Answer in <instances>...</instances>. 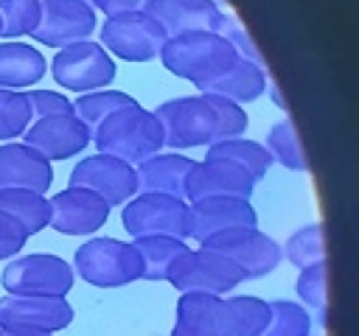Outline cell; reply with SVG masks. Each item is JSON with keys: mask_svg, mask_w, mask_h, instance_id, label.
<instances>
[{"mask_svg": "<svg viewBox=\"0 0 359 336\" xmlns=\"http://www.w3.org/2000/svg\"><path fill=\"white\" fill-rule=\"evenodd\" d=\"M93 143L98 154H109L129 165H137L163 148V129L154 112L143 109L140 104H132L112 112L93 132Z\"/></svg>", "mask_w": 359, "mask_h": 336, "instance_id": "cell-1", "label": "cell"}, {"mask_svg": "<svg viewBox=\"0 0 359 336\" xmlns=\"http://www.w3.org/2000/svg\"><path fill=\"white\" fill-rule=\"evenodd\" d=\"M157 56L171 76H180L194 87H202L205 81H210L213 76H219L236 62L233 48L216 31L168 36Z\"/></svg>", "mask_w": 359, "mask_h": 336, "instance_id": "cell-2", "label": "cell"}, {"mask_svg": "<svg viewBox=\"0 0 359 336\" xmlns=\"http://www.w3.org/2000/svg\"><path fill=\"white\" fill-rule=\"evenodd\" d=\"M73 274H79L84 283L98 286V288H118L140 280V258L132 241L109 238V235H95L87 238L76 255H73Z\"/></svg>", "mask_w": 359, "mask_h": 336, "instance_id": "cell-3", "label": "cell"}, {"mask_svg": "<svg viewBox=\"0 0 359 336\" xmlns=\"http://www.w3.org/2000/svg\"><path fill=\"white\" fill-rule=\"evenodd\" d=\"M160 129H163V146L174 151L210 146L216 140V112L208 104V95H182L163 101L157 109H151Z\"/></svg>", "mask_w": 359, "mask_h": 336, "instance_id": "cell-4", "label": "cell"}, {"mask_svg": "<svg viewBox=\"0 0 359 336\" xmlns=\"http://www.w3.org/2000/svg\"><path fill=\"white\" fill-rule=\"evenodd\" d=\"M199 246L227 258L241 272L244 280L266 277L283 260L280 244L272 235L261 232L258 227H233V230H224V232L205 238Z\"/></svg>", "mask_w": 359, "mask_h": 336, "instance_id": "cell-5", "label": "cell"}, {"mask_svg": "<svg viewBox=\"0 0 359 336\" xmlns=\"http://www.w3.org/2000/svg\"><path fill=\"white\" fill-rule=\"evenodd\" d=\"M48 70L59 87L73 90L79 95L93 90H107L118 73L112 56L93 39L59 48L56 56L48 62Z\"/></svg>", "mask_w": 359, "mask_h": 336, "instance_id": "cell-6", "label": "cell"}, {"mask_svg": "<svg viewBox=\"0 0 359 336\" xmlns=\"http://www.w3.org/2000/svg\"><path fill=\"white\" fill-rule=\"evenodd\" d=\"M3 288L8 294H42V297H67L73 288V266L50 252L14 255L3 269Z\"/></svg>", "mask_w": 359, "mask_h": 336, "instance_id": "cell-7", "label": "cell"}, {"mask_svg": "<svg viewBox=\"0 0 359 336\" xmlns=\"http://www.w3.org/2000/svg\"><path fill=\"white\" fill-rule=\"evenodd\" d=\"M165 31L146 11L109 14L101 22V48L123 62H151L165 45Z\"/></svg>", "mask_w": 359, "mask_h": 336, "instance_id": "cell-8", "label": "cell"}, {"mask_svg": "<svg viewBox=\"0 0 359 336\" xmlns=\"http://www.w3.org/2000/svg\"><path fill=\"white\" fill-rule=\"evenodd\" d=\"M126 235L146 238V235H171L188 238V202L163 196V193H135L121 213Z\"/></svg>", "mask_w": 359, "mask_h": 336, "instance_id": "cell-9", "label": "cell"}, {"mask_svg": "<svg viewBox=\"0 0 359 336\" xmlns=\"http://www.w3.org/2000/svg\"><path fill=\"white\" fill-rule=\"evenodd\" d=\"M73 322L67 297L6 294L0 297V328L20 333H59Z\"/></svg>", "mask_w": 359, "mask_h": 336, "instance_id": "cell-10", "label": "cell"}, {"mask_svg": "<svg viewBox=\"0 0 359 336\" xmlns=\"http://www.w3.org/2000/svg\"><path fill=\"white\" fill-rule=\"evenodd\" d=\"M98 28V11L79 0H39V22L34 28V42L48 48H65L73 42L93 39Z\"/></svg>", "mask_w": 359, "mask_h": 336, "instance_id": "cell-11", "label": "cell"}, {"mask_svg": "<svg viewBox=\"0 0 359 336\" xmlns=\"http://www.w3.org/2000/svg\"><path fill=\"white\" fill-rule=\"evenodd\" d=\"M73 188H84L95 196H101L109 207L115 204H126L135 193H137V179H135V165L109 157V154H90L81 157L73 171H70V182Z\"/></svg>", "mask_w": 359, "mask_h": 336, "instance_id": "cell-12", "label": "cell"}, {"mask_svg": "<svg viewBox=\"0 0 359 336\" xmlns=\"http://www.w3.org/2000/svg\"><path fill=\"white\" fill-rule=\"evenodd\" d=\"M241 272L210 249H188L171 269L168 283L177 291H202V294H227L241 283Z\"/></svg>", "mask_w": 359, "mask_h": 336, "instance_id": "cell-13", "label": "cell"}, {"mask_svg": "<svg viewBox=\"0 0 359 336\" xmlns=\"http://www.w3.org/2000/svg\"><path fill=\"white\" fill-rule=\"evenodd\" d=\"M109 210L101 196L67 185L48 199V227L62 235H93L107 224Z\"/></svg>", "mask_w": 359, "mask_h": 336, "instance_id": "cell-14", "label": "cell"}, {"mask_svg": "<svg viewBox=\"0 0 359 336\" xmlns=\"http://www.w3.org/2000/svg\"><path fill=\"white\" fill-rule=\"evenodd\" d=\"M93 134L90 129L70 112V115H53V118H39L31 120V126L22 134V143L42 154L48 162L53 160H67L81 154L90 146Z\"/></svg>", "mask_w": 359, "mask_h": 336, "instance_id": "cell-15", "label": "cell"}, {"mask_svg": "<svg viewBox=\"0 0 359 336\" xmlns=\"http://www.w3.org/2000/svg\"><path fill=\"white\" fill-rule=\"evenodd\" d=\"M233 227H258V213L250 199L208 196L188 202V238H194L196 244Z\"/></svg>", "mask_w": 359, "mask_h": 336, "instance_id": "cell-16", "label": "cell"}, {"mask_svg": "<svg viewBox=\"0 0 359 336\" xmlns=\"http://www.w3.org/2000/svg\"><path fill=\"white\" fill-rule=\"evenodd\" d=\"M252 176L227 162V160H202L194 162L188 182H185V202L194 199H208V196H236V199H250L252 196Z\"/></svg>", "mask_w": 359, "mask_h": 336, "instance_id": "cell-17", "label": "cell"}, {"mask_svg": "<svg viewBox=\"0 0 359 336\" xmlns=\"http://www.w3.org/2000/svg\"><path fill=\"white\" fill-rule=\"evenodd\" d=\"M146 14L165 31V36L216 31L222 22V6L213 0H151Z\"/></svg>", "mask_w": 359, "mask_h": 336, "instance_id": "cell-18", "label": "cell"}, {"mask_svg": "<svg viewBox=\"0 0 359 336\" xmlns=\"http://www.w3.org/2000/svg\"><path fill=\"white\" fill-rule=\"evenodd\" d=\"M196 160L180 151H157L135 165L137 193H163L185 202V182Z\"/></svg>", "mask_w": 359, "mask_h": 336, "instance_id": "cell-19", "label": "cell"}, {"mask_svg": "<svg viewBox=\"0 0 359 336\" xmlns=\"http://www.w3.org/2000/svg\"><path fill=\"white\" fill-rule=\"evenodd\" d=\"M53 182L50 162L25 143H0V190L22 188L45 193Z\"/></svg>", "mask_w": 359, "mask_h": 336, "instance_id": "cell-20", "label": "cell"}, {"mask_svg": "<svg viewBox=\"0 0 359 336\" xmlns=\"http://www.w3.org/2000/svg\"><path fill=\"white\" fill-rule=\"evenodd\" d=\"M266 78L269 76H266L264 64L236 56V62L227 70H222L219 76H213L210 81H205L196 90L199 92H208V95H222V98H227L233 104H250V101H255V98L264 95Z\"/></svg>", "mask_w": 359, "mask_h": 336, "instance_id": "cell-21", "label": "cell"}, {"mask_svg": "<svg viewBox=\"0 0 359 336\" xmlns=\"http://www.w3.org/2000/svg\"><path fill=\"white\" fill-rule=\"evenodd\" d=\"M171 336H222V297L182 291Z\"/></svg>", "mask_w": 359, "mask_h": 336, "instance_id": "cell-22", "label": "cell"}, {"mask_svg": "<svg viewBox=\"0 0 359 336\" xmlns=\"http://www.w3.org/2000/svg\"><path fill=\"white\" fill-rule=\"evenodd\" d=\"M48 70L39 48L25 45L20 39L0 42V87L3 90H25L34 87Z\"/></svg>", "mask_w": 359, "mask_h": 336, "instance_id": "cell-23", "label": "cell"}, {"mask_svg": "<svg viewBox=\"0 0 359 336\" xmlns=\"http://www.w3.org/2000/svg\"><path fill=\"white\" fill-rule=\"evenodd\" d=\"M269 322V302L252 294L222 297V336H261Z\"/></svg>", "mask_w": 359, "mask_h": 336, "instance_id": "cell-24", "label": "cell"}, {"mask_svg": "<svg viewBox=\"0 0 359 336\" xmlns=\"http://www.w3.org/2000/svg\"><path fill=\"white\" fill-rule=\"evenodd\" d=\"M132 246L137 249L140 258V280H168L174 263L188 252L182 238H171V235H146V238H135Z\"/></svg>", "mask_w": 359, "mask_h": 336, "instance_id": "cell-25", "label": "cell"}, {"mask_svg": "<svg viewBox=\"0 0 359 336\" xmlns=\"http://www.w3.org/2000/svg\"><path fill=\"white\" fill-rule=\"evenodd\" d=\"M0 213L11 216L28 235L42 232L48 227V196L36 190H22V188H3Z\"/></svg>", "mask_w": 359, "mask_h": 336, "instance_id": "cell-26", "label": "cell"}, {"mask_svg": "<svg viewBox=\"0 0 359 336\" xmlns=\"http://www.w3.org/2000/svg\"><path fill=\"white\" fill-rule=\"evenodd\" d=\"M205 157H208V160H227V162L244 168V171L252 176V182L264 179L266 171H269V165H272L266 148H264L261 143L250 140V137H233V140L210 143Z\"/></svg>", "mask_w": 359, "mask_h": 336, "instance_id": "cell-27", "label": "cell"}, {"mask_svg": "<svg viewBox=\"0 0 359 336\" xmlns=\"http://www.w3.org/2000/svg\"><path fill=\"white\" fill-rule=\"evenodd\" d=\"M261 146L266 148L269 160L278 162V165H283L286 171H306L309 168V160H306V151H303L297 126L289 118L272 123L269 132H266V140Z\"/></svg>", "mask_w": 359, "mask_h": 336, "instance_id": "cell-28", "label": "cell"}, {"mask_svg": "<svg viewBox=\"0 0 359 336\" xmlns=\"http://www.w3.org/2000/svg\"><path fill=\"white\" fill-rule=\"evenodd\" d=\"M137 104L129 92H121V90H93V92H81L76 101H73V115L90 129V134L118 109L123 106H132Z\"/></svg>", "mask_w": 359, "mask_h": 336, "instance_id": "cell-29", "label": "cell"}, {"mask_svg": "<svg viewBox=\"0 0 359 336\" xmlns=\"http://www.w3.org/2000/svg\"><path fill=\"white\" fill-rule=\"evenodd\" d=\"M280 252L297 269L325 263V230H323V224L314 221V224L300 227L297 232L289 235V241L280 246Z\"/></svg>", "mask_w": 359, "mask_h": 336, "instance_id": "cell-30", "label": "cell"}, {"mask_svg": "<svg viewBox=\"0 0 359 336\" xmlns=\"http://www.w3.org/2000/svg\"><path fill=\"white\" fill-rule=\"evenodd\" d=\"M261 336H311V314L292 300L269 302V322Z\"/></svg>", "mask_w": 359, "mask_h": 336, "instance_id": "cell-31", "label": "cell"}, {"mask_svg": "<svg viewBox=\"0 0 359 336\" xmlns=\"http://www.w3.org/2000/svg\"><path fill=\"white\" fill-rule=\"evenodd\" d=\"M39 22V0H0V39L31 36Z\"/></svg>", "mask_w": 359, "mask_h": 336, "instance_id": "cell-32", "label": "cell"}, {"mask_svg": "<svg viewBox=\"0 0 359 336\" xmlns=\"http://www.w3.org/2000/svg\"><path fill=\"white\" fill-rule=\"evenodd\" d=\"M294 291H297L303 308H311L320 316V322H325V314H328V269H325V263L300 269Z\"/></svg>", "mask_w": 359, "mask_h": 336, "instance_id": "cell-33", "label": "cell"}, {"mask_svg": "<svg viewBox=\"0 0 359 336\" xmlns=\"http://www.w3.org/2000/svg\"><path fill=\"white\" fill-rule=\"evenodd\" d=\"M31 126V109L22 90H3L0 87V143L22 137Z\"/></svg>", "mask_w": 359, "mask_h": 336, "instance_id": "cell-34", "label": "cell"}, {"mask_svg": "<svg viewBox=\"0 0 359 336\" xmlns=\"http://www.w3.org/2000/svg\"><path fill=\"white\" fill-rule=\"evenodd\" d=\"M202 95H208V92H202ZM208 104H210L213 112H216V140H213V143H219V140H233V137H241V134L247 132L250 118H247V112L241 109V104H233V101H227V98H222V95H208Z\"/></svg>", "mask_w": 359, "mask_h": 336, "instance_id": "cell-35", "label": "cell"}, {"mask_svg": "<svg viewBox=\"0 0 359 336\" xmlns=\"http://www.w3.org/2000/svg\"><path fill=\"white\" fill-rule=\"evenodd\" d=\"M216 34H219L230 48H233V53H236L238 59H250V62L264 64V59H261V53H258L255 42H252V36L244 31V25H241L233 14H222V22H219Z\"/></svg>", "mask_w": 359, "mask_h": 336, "instance_id": "cell-36", "label": "cell"}, {"mask_svg": "<svg viewBox=\"0 0 359 336\" xmlns=\"http://www.w3.org/2000/svg\"><path fill=\"white\" fill-rule=\"evenodd\" d=\"M28 109H31V120L39 118H53V115H70L73 112V101L56 90H28L25 92Z\"/></svg>", "mask_w": 359, "mask_h": 336, "instance_id": "cell-37", "label": "cell"}, {"mask_svg": "<svg viewBox=\"0 0 359 336\" xmlns=\"http://www.w3.org/2000/svg\"><path fill=\"white\" fill-rule=\"evenodd\" d=\"M25 241H28V232L11 216L0 213V260L20 255V249L25 246Z\"/></svg>", "mask_w": 359, "mask_h": 336, "instance_id": "cell-38", "label": "cell"}, {"mask_svg": "<svg viewBox=\"0 0 359 336\" xmlns=\"http://www.w3.org/2000/svg\"><path fill=\"white\" fill-rule=\"evenodd\" d=\"M151 0H107L104 14H126V11H146Z\"/></svg>", "mask_w": 359, "mask_h": 336, "instance_id": "cell-39", "label": "cell"}, {"mask_svg": "<svg viewBox=\"0 0 359 336\" xmlns=\"http://www.w3.org/2000/svg\"><path fill=\"white\" fill-rule=\"evenodd\" d=\"M0 336H53V333H20V330H3L0 328Z\"/></svg>", "mask_w": 359, "mask_h": 336, "instance_id": "cell-40", "label": "cell"}, {"mask_svg": "<svg viewBox=\"0 0 359 336\" xmlns=\"http://www.w3.org/2000/svg\"><path fill=\"white\" fill-rule=\"evenodd\" d=\"M79 3H87V6L95 8V11H104V6H107V0H79Z\"/></svg>", "mask_w": 359, "mask_h": 336, "instance_id": "cell-41", "label": "cell"}, {"mask_svg": "<svg viewBox=\"0 0 359 336\" xmlns=\"http://www.w3.org/2000/svg\"><path fill=\"white\" fill-rule=\"evenodd\" d=\"M213 3H219V6H222V0H213Z\"/></svg>", "mask_w": 359, "mask_h": 336, "instance_id": "cell-42", "label": "cell"}]
</instances>
